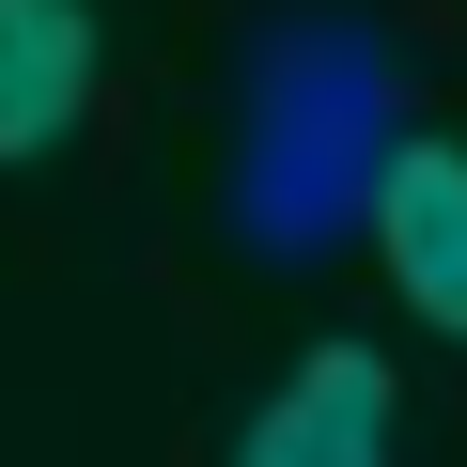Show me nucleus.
I'll list each match as a JSON object with an SVG mask.
<instances>
[{
	"label": "nucleus",
	"mask_w": 467,
	"mask_h": 467,
	"mask_svg": "<svg viewBox=\"0 0 467 467\" xmlns=\"http://www.w3.org/2000/svg\"><path fill=\"white\" fill-rule=\"evenodd\" d=\"M78 109H94V0H0V171L63 156Z\"/></svg>",
	"instance_id": "4"
},
{
	"label": "nucleus",
	"mask_w": 467,
	"mask_h": 467,
	"mask_svg": "<svg viewBox=\"0 0 467 467\" xmlns=\"http://www.w3.org/2000/svg\"><path fill=\"white\" fill-rule=\"evenodd\" d=\"M405 140V47L343 0H281L234 63V171H218V218L250 234L265 265H327L374 171Z\"/></svg>",
	"instance_id": "1"
},
{
	"label": "nucleus",
	"mask_w": 467,
	"mask_h": 467,
	"mask_svg": "<svg viewBox=\"0 0 467 467\" xmlns=\"http://www.w3.org/2000/svg\"><path fill=\"white\" fill-rule=\"evenodd\" d=\"M389 436H405L389 358H374V343H312V358H296V374L250 405L234 467H389Z\"/></svg>",
	"instance_id": "3"
},
{
	"label": "nucleus",
	"mask_w": 467,
	"mask_h": 467,
	"mask_svg": "<svg viewBox=\"0 0 467 467\" xmlns=\"http://www.w3.org/2000/svg\"><path fill=\"white\" fill-rule=\"evenodd\" d=\"M358 234L389 250V281H405V312L467 343V140H436V125H405V140H389V171H374V202H358Z\"/></svg>",
	"instance_id": "2"
}]
</instances>
